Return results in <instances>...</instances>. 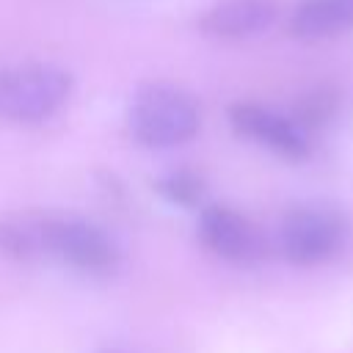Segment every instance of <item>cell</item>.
Instances as JSON below:
<instances>
[{"mask_svg":"<svg viewBox=\"0 0 353 353\" xmlns=\"http://www.w3.org/2000/svg\"><path fill=\"white\" fill-rule=\"evenodd\" d=\"M336 105H339V99H336L334 91H328V88H314L312 94H306V97L295 105V116H292V119L309 132V130H314V127L328 124V121L334 119V113H336Z\"/></svg>","mask_w":353,"mask_h":353,"instance_id":"11","label":"cell"},{"mask_svg":"<svg viewBox=\"0 0 353 353\" xmlns=\"http://www.w3.org/2000/svg\"><path fill=\"white\" fill-rule=\"evenodd\" d=\"M229 124L240 138L254 141L290 163H301L312 152L309 132L292 116L276 113L273 108H265L259 102L229 105Z\"/></svg>","mask_w":353,"mask_h":353,"instance_id":"5","label":"cell"},{"mask_svg":"<svg viewBox=\"0 0 353 353\" xmlns=\"http://www.w3.org/2000/svg\"><path fill=\"white\" fill-rule=\"evenodd\" d=\"M196 234L207 251H212L215 256H221L226 262L251 265V262L262 259V254H265V240L256 232V226L245 215H240L237 210H232L226 204L201 207Z\"/></svg>","mask_w":353,"mask_h":353,"instance_id":"6","label":"cell"},{"mask_svg":"<svg viewBox=\"0 0 353 353\" xmlns=\"http://www.w3.org/2000/svg\"><path fill=\"white\" fill-rule=\"evenodd\" d=\"M154 190H157L165 201H171V204H176V207H199L201 199H204V193H207V185H204V179H201L196 171H190V168H176V171L163 174V176L154 182Z\"/></svg>","mask_w":353,"mask_h":353,"instance_id":"10","label":"cell"},{"mask_svg":"<svg viewBox=\"0 0 353 353\" xmlns=\"http://www.w3.org/2000/svg\"><path fill=\"white\" fill-rule=\"evenodd\" d=\"M41 256H55L88 276H110L121 262V248L99 223L69 212H39Z\"/></svg>","mask_w":353,"mask_h":353,"instance_id":"2","label":"cell"},{"mask_svg":"<svg viewBox=\"0 0 353 353\" xmlns=\"http://www.w3.org/2000/svg\"><path fill=\"white\" fill-rule=\"evenodd\" d=\"M276 17V0H221L199 17V30L210 39L243 41L265 33Z\"/></svg>","mask_w":353,"mask_h":353,"instance_id":"7","label":"cell"},{"mask_svg":"<svg viewBox=\"0 0 353 353\" xmlns=\"http://www.w3.org/2000/svg\"><path fill=\"white\" fill-rule=\"evenodd\" d=\"M201 124L196 99L168 83H149L135 91L127 108L130 135L149 149H174L188 143Z\"/></svg>","mask_w":353,"mask_h":353,"instance_id":"1","label":"cell"},{"mask_svg":"<svg viewBox=\"0 0 353 353\" xmlns=\"http://www.w3.org/2000/svg\"><path fill=\"white\" fill-rule=\"evenodd\" d=\"M347 234L350 226L339 210L325 204H301L281 218L276 245L287 262L312 268L334 259L345 248Z\"/></svg>","mask_w":353,"mask_h":353,"instance_id":"4","label":"cell"},{"mask_svg":"<svg viewBox=\"0 0 353 353\" xmlns=\"http://www.w3.org/2000/svg\"><path fill=\"white\" fill-rule=\"evenodd\" d=\"M290 33L301 41H323L353 30V0H301L290 14Z\"/></svg>","mask_w":353,"mask_h":353,"instance_id":"8","label":"cell"},{"mask_svg":"<svg viewBox=\"0 0 353 353\" xmlns=\"http://www.w3.org/2000/svg\"><path fill=\"white\" fill-rule=\"evenodd\" d=\"M72 74L52 63H19L0 72V119L36 124L55 116L72 97Z\"/></svg>","mask_w":353,"mask_h":353,"instance_id":"3","label":"cell"},{"mask_svg":"<svg viewBox=\"0 0 353 353\" xmlns=\"http://www.w3.org/2000/svg\"><path fill=\"white\" fill-rule=\"evenodd\" d=\"M0 254L11 259H41L36 215L0 218Z\"/></svg>","mask_w":353,"mask_h":353,"instance_id":"9","label":"cell"},{"mask_svg":"<svg viewBox=\"0 0 353 353\" xmlns=\"http://www.w3.org/2000/svg\"><path fill=\"white\" fill-rule=\"evenodd\" d=\"M108 353H113V350H108Z\"/></svg>","mask_w":353,"mask_h":353,"instance_id":"12","label":"cell"}]
</instances>
